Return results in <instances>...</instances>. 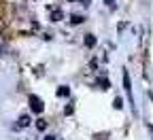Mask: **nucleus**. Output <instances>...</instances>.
Instances as JSON below:
<instances>
[{
  "label": "nucleus",
  "instance_id": "nucleus-3",
  "mask_svg": "<svg viewBox=\"0 0 153 140\" xmlns=\"http://www.w3.org/2000/svg\"><path fill=\"white\" fill-rule=\"evenodd\" d=\"M85 45H87V47H94V45H96V38H94L91 34H87V38H85Z\"/></svg>",
  "mask_w": 153,
  "mask_h": 140
},
{
  "label": "nucleus",
  "instance_id": "nucleus-9",
  "mask_svg": "<svg viewBox=\"0 0 153 140\" xmlns=\"http://www.w3.org/2000/svg\"><path fill=\"white\" fill-rule=\"evenodd\" d=\"M100 85H102V89H108V81H106V79H102Z\"/></svg>",
  "mask_w": 153,
  "mask_h": 140
},
{
  "label": "nucleus",
  "instance_id": "nucleus-4",
  "mask_svg": "<svg viewBox=\"0 0 153 140\" xmlns=\"http://www.w3.org/2000/svg\"><path fill=\"white\" fill-rule=\"evenodd\" d=\"M68 93H70V89H68V87H64V85L57 89V96H68Z\"/></svg>",
  "mask_w": 153,
  "mask_h": 140
},
{
  "label": "nucleus",
  "instance_id": "nucleus-5",
  "mask_svg": "<svg viewBox=\"0 0 153 140\" xmlns=\"http://www.w3.org/2000/svg\"><path fill=\"white\" fill-rule=\"evenodd\" d=\"M81 21H83V17H81V15H72V24H74V26H79Z\"/></svg>",
  "mask_w": 153,
  "mask_h": 140
},
{
  "label": "nucleus",
  "instance_id": "nucleus-12",
  "mask_svg": "<svg viewBox=\"0 0 153 140\" xmlns=\"http://www.w3.org/2000/svg\"><path fill=\"white\" fill-rule=\"evenodd\" d=\"M45 140H55V138H53V136H47V138H45Z\"/></svg>",
  "mask_w": 153,
  "mask_h": 140
},
{
  "label": "nucleus",
  "instance_id": "nucleus-6",
  "mask_svg": "<svg viewBox=\"0 0 153 140\" xmlns=\"http://www.w3.org/2000/svg\"><path fill=\"white\" fill-rule=\"evenodd\" d=\"M60 19H62V13L55 9V11H53V21H60Z\"/></svg>",
  "mask_w": 153,
  "mask_h": 140
},
{
  "label": "nucleus",
  "instance_id": "nucleus-1",
  "mask_svg": "<svg viewBox=\"0 0 153 140\" xmlns=\"http://www.w3.org/2000/svg\"><path fill=\"white\" fill-rule=\"evenodd\" d=\"M30 106H32L34 113H43V102H41L38 96H30Z\"/></svg>",
  "mask_w": 153,
  "mask_h": 140
},
{
  "label": "nucleus",
  "instance_id": "nucleus-7",
  "mask_svg": "<svg viewBox=\"0 0 153 140\" xmlns=\"http://www.w3.org/2000/svg\"><path fill=\"white\" fill-rule=\"evenodd\" d=\"M121 106H123V102H121V100H119V98H117V100H115V108H117V110H119V108H121Z\"/></svg>",
  "mask_w": 153,
  "mask_h": 140
},
{
  "label": "nucleus",
  "instance_id": "nucleus-8",
  "mask_svg": "<svg viewBox=\"0 0 153 140\" xmlns=\"http://www.w3.org/2000/svg\"><path fill=\"white\" fill-rule=\"evenodd\" d=\"M36 127H38V130H45V127H47V123H45V121H38V123H36Z\"/></svg>",
  "mask_w": 153,
  "mask_h": 140
},
{
  "label": "nucleus",
  "instance_id": "nucleus-10",
  "mask_svg": "<svg viewBox=\"0 0 153 140\" xmlns=\"http://www.w3.org/2000/svg\"><path fill=\"white\" fill-rule=\"evenodd\" d=\"M104 2H106L108 7H113V4H115V0H104Z\"/></svg>",
  "mask_w": 153,
  "mask_h": 140
},
{
  "label": "nucleus",
  "instance_id": "nucleus-11",
  "mask_svg": "<svg viewBox=\"0 0 153 140\" xmlns=\"http://www.w3.org/2000/svg\"><path fill=\"white\" fill-rule=\"evenodd\" d=\"M81 2H83V4H85V7H87V4H89V0H81Z\"/></svg>",
  "mask_w": 153,
  "mask_h": 140
},
{
  "label": "nucleus",
  "instance_id": "nucleus-2",
  "mask_svg": "<svg viewBox=\"0 0 153 140\" xmlns=\"http://www.w3.org/2000/svg\"><path fill=\"white\" fill-rule=\"evenodd\" d=\"M28 125H30V117L22 115V117H19V127H28Z\"/></svg>",
  "mask_w": 153,
  "mask_h": 140
}]
</instances>
